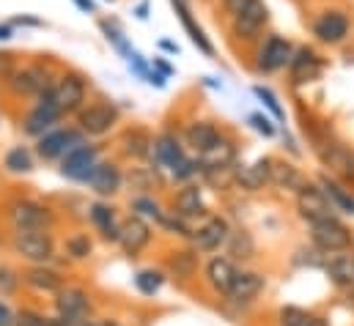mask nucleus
Here are the masks:
<instances>
[{
  "label": "nucleus",
  "instance_id": "nucleus-41",
  "mask_svg": "<svg viewBox=\"0 0 354 326\" xmlns=\"http://www.w3.org/2000/svg\"><path fill=\"white\" fill-rule=\"evenodd\" d=\"M127 64H129V69H132V72H135L140 80H146V77H149V72H151V64H149V61H146V58H143L138 50H135V52L127 58Z\"/></svg>",
  "mask_w": 354,
  "mask_h": 326
},
{
  "label": "nucleus",
  "instance_id": "nucleus-14",
  "mask_svg": "<svg viewBox=\"0 0 354 326\" xmlns=\"http://www.w3.org/2000/svg\"><path fill=\"white\" fill-rule=\"evenodd\" d=\"M11 222L17 231H47V225L53 222L50 209L39 206V203H14L11 206Z\"/></svg>",
  "mask_w": 354,
  "mask_h": 326
},
{
  "label": "nucleus",
  "instance_id": "nucleus-23",
  "mask_svg": "<svg viewBox=\"0 0 354 326\" xmlns=\"http://www.w3.org/2000/svg\"><path fill=\"white\" fill-rule=\"evenodd\" d=\"M88 184L93 186V192H99V195H113L121 186V173H118L115 164L99 162L93 167V173H91Z\"/></svg>",
  "mask_w": 354,
  "mask_h": 326
},
{
  "label": "nucleus",
  "instance_id": "nucleus-4",
  "mask_svg": "<svg viewBox=\"0 0 354 326\" xmlns=\"http://www.w3.org/2000/svg\"><path fill=\"white\" fill-rule=\"evenodd\" d=\"M86 99H88V80L77 72H66L53 85V102L64 115L80 113L86 107Z\"/></svg>",
  "mask_w": 354,
  "mask_h": 326
},
{
  "label": "nucleus",
  "instance_id": "nucleus-18",
  "mask_svg": "<svg viewBox=\"0 0 354 326\" xmlns=\"http://www.w3.org/2000/svg\"><path fill=\"white\" fill-rule=\"evenodd\" d=\"M55 305H58L61 318H66V321H83L88 313V296L77 288H61Z\"/></svg>",
  "mask_w": 354,
  "mask_h": 326
},
{
  "label": "nucleus",
  "instance_id": "nucleus-35",
  "mask_svg": "<svg viewBox=\"0 0 354 326\" xmlns=\"http://www.w3.org/2000/svg\"><path fill=\"white\" fill-rule=\"evenodd\" d=\"M162 282H165V274H162V271H154V269H146V271H140V274L135 277L138 291L146 294V296H154V294L162 288Z\"/></svg>",
  "mask_w": 354,
  "mask_h": 326
},
{
  "label": "nucleus",
  "instance_id": "nucleus-10",
  "mask_svg": "<svg viewBox=\"0 0 354 326\" xmlns=\"http://www.w3.org/2000/svg\"><path fill=\"white\" fill-rule=\"evenodd\" d=\"M297 206H299V214H302L308 222H319V220L335 217V206L330 203V198H327L319 186H310V184H302V186H299Z\"/></svg>",
  "mask_w": 354,
  "mask_h": 326
},
{
  "label": "nucleus",
  "instance_id": "nucleus-15",
  "mask_svg": "<svg viewBox=\"0 0 354 326\" xmlns=\"http://www.w3.org/2000/svg\"><path fill=\"white\" fill-rule=\"evenodd\" d=\"M8 88L17 93V96H39L44 88H50V80L41 69H19L8 77Z\"/></svg>",
  "mask_w": 354,
  "mask_h": 326
},
{
  "label": "nucleus",
  "instance_id": "nucleus-1",
  "mask_svg": "<svg viewBox=\"0 0 354 326\" xmlns=\"http://www.w3.org/2000/svg\"><path fill=\"white\" fill-rule=\"evenodd\" d=\"M266 28H269V6L264 0H253L242 14L228 19L231 39L242 44H259L264 39Z\"/></svg>",
  "mask_w": 354,
  "mask_h": 326
},
{
  "label": "nucleus",
  "instance_id": "nucleus-40",
  "mask_svg": "<svg viewBox=\"0 0 354 326\" xmlns=\"http://www.w3.org/2000/svg\"><path fill=\"white\" fill-rule=\"evenodd\" d=\"M66 249H69V255L72 258H86L91 252V242L88 236H83V233H77V236H72L69 242H66Z\"/></svg>",
  "mask_w": 354,
  "mask_h": 326
},
{
  "label": "nucleus",
  "instance_id": "nucleus-25",
  "mask_svg": "<svg viewBox=\"0 0 354 326\" xmlns=\"http://www.w3.org/2000/svg\"><path fill=\"white\" fill-rule=\"evenodd\" d=\"M234 178L242 189H261L264 184H269V160H259V162L239 167Z\"/></svg>",
  "mask_w": 354,
  "mask_h": 326
},
{
  "label": "nucleus",
  "instance_id": "nucleus-47",
  "mask_svg": "<svg viewBox=\"0 0 354 326\" xmlns=\"http://www.w3.org/2000/svg\"><path fill=\"white\" fill-rule=\"evenodd\" d=\"M11 25H30V28H41V25H44V19H39V17H25V14H22V17H14V19H11Z\"/></svg>",
  "mask_w": 354,
  "mask_h": 326
},
{
  "label": "nucleus",
  "instance_id": "nucleus-46",
  "mask_svg": "<svg viewBox=\"0 0 354 326\" xmlns=\"http://www.w3.org/2000/svg\"><path fill=\"white\" fill-rule=\"evenodd\" d=\"M132 14H135L138 19H143V22H146V19H149V14H151V3H149V0H140V3L132 8Z\"/></svg>",
  "mask_w": 354,
  "mask_h": 326
},
{
  "label": "nucleus",
  "instance_id": "nucleus-7",
  "mask_svg": "<svg viewBox=\"0 0 354 326\" xmlns=\"http://www.w3.org/2000/svg\"><path fill=\"white\" fill-rule=\"evenodd\" d=\"M310 239L322 252H341L352 247V231L335 217H330V220L310 222Z\"/></svg>",
  "mask_w": 354,
  "mask_h": 326
},
{
  "label": "nucleus",
  "instance_id": "nucleus-29",
  "mask_svg": "<svg viewBox=\"0 0 354 326\" xmlns=\"http://www.w3.org/2000/svg\"><path fill=\"white\" fill-rule=\"evenodd\" d=\"M91 220H93V225L102 231V236H104L107 242H118L121 225H115V214H113L110 206H102V203L91 206Z\"/></svg>",
  "mask_w": 354,
  "mask_h": 326
},
{
  "label": "nucleus",
  "instance_id": "nucleus-31",
  "mask_svg": "<svg viewBox=\"0 0 354 326\" xmlns=\"http://www.w3.org/2000/svg\"><path fill=\"white\" fill-rule=\"evenodd\" d=\"M322 192L330 198V203L335 206V211H344V214H354V198L335 181L330 178H322Z\"/></svg>",
  "mask_w": 354,
  "mask_h": 326
},
{
  "label": "nucleus",
  "instance_id": "nucleus-20",
  "mask_svg": "<svg viewBox=\"0 0 354 326\" xmlns=\"http://www.w3.org/2000/svg\"><path fill=\"white\" fill-rule=\"evenodd\" d=\"M228 239V222L225 220H209L203 228H198L195 233H192V242L198 249H203V252H212V249H217V247L223 245Z\"/></svg>",
  "mask_w": 354,
  "mask_h": 326
},
{
  "label": "nucleus",
  "instance_id": "nucleus-8",
  "mask_svg": "<svg viewBox=\"0 0 354 326\" xmlns=\"http://www.w3.org/2000/svg\"><path fill=\"white\" fill-rule=\"evenodd\" d=\"M324 72V58L313 47H294V55L288 61V75L294 85H308L319 80Z\"/></svg>",
  "mask_w": 354,
  "mask_h": 326
},
{
  "label": "nucleus",
  "instance_id": "nucleus-34",
  "mask_svg": "<svg viewBox=\"0 0 354 326\" xmlns=\"http://www.w3.org/2000/svg\"><path fill=\"white\" fill-rule=\"evenodd\" d=\"M280 321L283 326H327L324 318L313 316V313H305V310H297V307H288L280 313Z\"/></svg>",
  "mask_w": 354,
  "mask_h": 326
},
{
  "label": "nucleus",
  "instance_id": "nucleus-44",
  "mask_svg": "<svg viewBox=\"0 0 354 326\" xmlns=\"http://www.w3.org/2000/svg\"><path fill=\"white\" fill-rule=\"evenodd\" d=\"M17 288V274L11 269H0V291L3 294H11Z\"/></svg>",
  "mask_w": 354,
  "mask_h": 326
},
{
  "label": "nucleus",
  "instance_id": "nucleus-28",
  "mask_svg": "<svg viewBox=\"0 0 354 326\" xmlns=\"http://www.w3.org/2000/svg\"><path fill=\"white\" fill-rule=\"evenodd\" d=\"M234 157H236L234 143L220 140V143H214L209 151H203L198 162H201L203 170H214V167H228V164H234Z\"/></svg>",
  "mask_w": 354,
  "mask_h": 326
},
{
  "label": "nucleus",
  "instance_id": "nucleus-52",
  "mask_svg": "<svg viewBox=\"0 0 354 326\" xmlns=\"http://www.w3.org/2000/svg\"><path fill=\"white\" fill-rule=\"evenodd\" d=\"M160 50H165V52H171V55H178V44L171 41V39H160Z\"/></svg>",
  "mask_w": 354,
  "mask_h": 326
},
{
  "label": "nucleus",
  "instance_id": "nucleus-11",
  "mask_svg": "<svg viewBox=\"0 0 354 326\" xmlns=\"http://www.w3.org/2000/svg\"><path fill=\"white\" fill-rule=\"evenodd\" d=\"M171 6H174V11H176L178 22H181V28H184V33L189 36V41L198 47V52H203L206 58H214L217 55V50H214V44H212V39L206 36V30L198 25V19H195V14H192V6H189V0H171Z\"/></svg>",
  "mask_w": 354,
  "mask_h": 326
},
{
  "label": "nucleus",
  "instance_id": "nucleus-22",
  "mask_svg": "<svg viewBox=\"0 0 354 326\" xmlns=\"http://www.w3.org/2000/svg\"><path fill=\"white\" fill-rule=\"evenodd\" d=\"M151 151H154V160L160 164H165L168 170H174L181 160H184V151H181V143H178L176 135H171V132H165V135H160L154 143H151Z\"/></svg>",
  "mask_w": 354,
  "mask_h": 326
},
{
  "label": "nucleus",
  "instance_id": "nucleus-36",
  "mask_svg": "<svg viewBox=\"0 0 354 326\" xmlns=\"http://www.w3.org/2000/svg\"><path fill=\"white\" fill-rule=\"evenodd\" d=\"M151 143H154V140H149L146 132L135 129V132L127 135V154H129V157H143V154L151 151Z\"/></svg>",
  "mask_w": 354,
  "mask_h": 326
},
{
  "label": "nucleus",
  "instance_id": "nucleus-39",
  "mask_svg": "<svg viewBox=\"0 0 354 326\" xmlns=\"http://www.w3.org/2000/svg\"><path fill=\"white\" fill-rule=\"evenodd\" d=\"M250 3H253V0H217V11H220L223 19H231V17L242 14Z\"/></svg>",
  "mask_w": 354,
  "mask_h": 326
},
{
  "label": "nucleus",
  "instance_id": "nucleus-53",
  "mask_svg": "<svg viewBox=\"0 0 354 326\" xmlns=\"http://www.w3.org/2000/svg\"><path fill=\"white\" fill-rule=\"evenodd\" d=\"M107 3H113V0H107Z\"/></svg>",
  "mask_w": 354,
  "mask_h": 326
},
{
  "label": "nucleus",
  "instance_id": "nucleus-24",
  "mask_svg": "<svg viewBox=\"0 0 354 326\" xmlns=\"http://www.w3.org/2000/svg\"><path fill=\"white\" fill-rule=\"evenodd\" d=\"M206 277H209V285L220 294H228L234 277H236V269L228 258H214L209 266H206Z\"/></svg>",
  "mask_w": 354,
  "mask_h": 326
},
{
  "label": "nucleus",
  "instance_id": "nucleus-32",
  "mask_svg": "<svg viewBox=\"0 0 354 326\" xmlns=\"http://www.w3.org/2000/svg\"><path fill=\"white\" fill-rule=\"evenodd\" d=\"M25 282H28L30 288L47 291V294L61 291V277H58L55 271H50V269H30V271L25 274Z\"/></svg>",
  "mask_w": 354,
  "mask_h": 326
},
{
  "label": "nucleus",
  "instance_id": "nucleus-3",
  "mask_svg": "<svg viewBox=\"0 0 354 326\" xmlns=\"http://www.w3.org/2000/svg\"><path fill=\"white\" fill-rule=\"evenodd\" d=\"M294 55V41L280 36V33H269L266 39L259 41L256 50V72L259 75H277L283 69H288V61Z\"/></svg>",
  "mask_w": 354,
  "mask_h": 326
},
{
  "label": "nucleus",
  "instance_id": "nucleus-33",
  "mask_svg": "<svg viewBox=\"0 0 354 326\" xmlns=\"http://www.w3.org/2000/svg\"><path fill=\"white\" fill-rule=\"evenodd\" d=\"M3 164H6L8 173H30L33 170V157H30V151L25 146H17V148H11L6 154Z\"/></svg>",
  "mask_w": 354,
  "mask_h": 326
},
{
  "label": "nucleus",
  "instance_id": "nucleus-13",
  "mask_svg": "<svg viewBox=\"0 0 354 326\" xmlns=\"http://www.w3.org/2000/svg\"><path fill=\"white\" fill-rule=\"evenodd\" d=\"M83 143V132L80 129H50L39 137V157L41 160H58L64 157L69 148Z\"/></svg>",
  "mask_w": 354,
  "mask_h": 326
},
{
  "label": "nucleus",
  "instance_id": "nucleus-19",
  "mask_svg": "<svg viewBox=\"0 0 354 326\" xmlns=\"http://www.w3.org/2000/svg\"><path fill=\"white\" fill-rule=\"evenodd\" d=\"M264 288V277L256 274V271H236L231 288H228V299L231 302H250L253 296H259Z\"/></svg>",
  "mask_w": 354,
  "mask_h": 326
},
{
  "label": "nucleus",
  "instance_id": "nucleus-12",
  "mask_svg": "<svg viewBox=\"0 0 354 326\" xmlns=\"http://www.w3.org/2000/svg\"><path fill=\"white\" fill-rule=\"evenodd\" d=\"M14 247H17V252H19L22 258L36 260V263L50 260V258H53V249H55L53 236H50L47 231H17Z\"/></svg>",
  "mask_w": 354,
  "mask_h": 326
},
{
  "label": "nucleus",
  "instance_id": "nucleus-2",
  "mask_svg": "<svg viewBox=\"0 0 354 326\" xmlns=\"http://www.w3.org/2000/svg\"><path fill=\"white\" fill-rule=\"evenodd\" d=\"M313 36L319 44H327V47H338L349 39L352 33V14L346 8H338V6H330V8H322L310 25Z\"/></svg>",
  "mask_w": 354,
  "mask_h": 326
},
{
  "label": "nucleus",
  "instance_id": "nucleus-49",
  "mask_svg": "<svg viewBox=\"0 0 354 326\" xmlns=\"http://www.w3.org/2000/svg\"><path fill=\"white\" fill-rule=\"evenodd\" d=\"M0 326H14V313L0 302Z\"/></svg>",
  "mask_w": 354,
  "mask_h": 326
},
{
  "label": "nucleus",
  "instance_id": "nucleus-43",
  "mask_svg": "<svg viewBox=\"0 0 354 326\" xmlns=\"http://www.w3.org/2000/svg\"><path fill=\"white\" fill-rule=\"evenodd\" d=\"M135 211H143V214H149V217H154V220H160V206L157 203H151L149 198H140V200H135Z\"/></svg>",
  "mask_w": 354,
  "mask_h": 326
},
{
  "label": "nucleus",
  "instance_id": "nucleus-48",
  "mask_svg": "<svg viewBox=\"0 0 354 326\" xmlns=\"http://www.w3.org/2000/svg\"><path fill=\"white\" fill-rule=\"evenodd\" d=\"M146 82H149V85H154V88H160V90H162V88H165V85H168V77H162V75H160V72H157V69H151V72H149V77H146Z\"/></svg>",
  "mask_w": 354,
  "mask_h": 326
},
{
  "label": "nucleus",
  "instance_id": "nucleus-17",
  "mask_svg": "<svg viewBox=\"0 0 354 326\" xmlns=\"http://www.w3.org/2000/svg\"><path fill=\"white\" fill-rule=\"evenodd\" d=\"M149 239H151V231H149V225H146L140 217H129V220L121 225L118 242H121L127 255H138L143 247L149 245Z\"/></svg>",
  "mask_w": 354,
  "mask_h": 326
},
{
  "label": "nucleus",
  "instance_id": "nucleus-26",
  "mask_svg": "<svg viewBox=\"0 0 354 326\" xmlns=\"http://www.w3.org/2000/svg\"><path fill=\"white\" fill-rule=\"evenodd\" d=\"M99 30L104 33V39H107V44L127 61L132 52H135V47H132V41L127 39V33L121 30V25L115 22V19H99Z\"/></svg>",
  "mask_w": 354,
  "mask_h": 326
},
{
  "label": "nucleus",
  "instance_id": "nucleus-21",
  "mask_svg": "<svg viewBox=\"0 0 354 326\" xmlns=\"http://www.w3.org/2000/svg\"><path fill=\"white\" fill-rule=\"evenodd\" d=\"M324 271H327V277H330L335 285L354 288V252H344V249H341V255H333V258L324 263Z\"/></svg>",
  "mask_w": 354,
  "mask_h": 326
},
{
  "label": "nucleus",
  "instance_id": "nucleus-5",
  "mask_svg": "<svg viewBox=\"0 0 354 326\" xmlns=\"http://www.w3.org/2000/svg\"><path fill=\"white\" fill-rule=\"evenodd\" d=\"M61 118H64V113L55 107V102H53V85H50V88H44V90L39 93L36 107H33V110L25 115V121H22V129H25V135H30V137H41L44 132L55 129Z\"/></svg>",
  "mask_w": 354,
  "mask_h": 326
},
{
  "label": "nucleus",
  "instance_id": "nucleus-42",
  "mask_svg": "<svg viewBox=\"0 0 354 326\" xmlns=\"http://www.w3.org/2000/svg\"><path fill=\"white\" fill-rule=\"evenodd\" d=\"M198 170H201V162H192V160H187V157H184V160H181L171 173H174V178H176V181H187V178H192Z\"/></svg>",
  "mask_w": 354,
  "mask_h": 326
},
{
  "label": "nucleus",
  "instance_id": "nucleus-45",
  "mask_svg": "<svg viewBox=\"0 0 354 326\" xmlns=\"http://www.w3.org/2000/svg\"><path fill=\"white\" fill-rule=\"evenodd\" d=\"M151 69H157V72H160L162 77H168V80L176 75V69H174V66H171L165 58H154V61H151Z\"/></svg>",
  "mask_w": 354,
  "mask_h": 326
},
{
  "label": "nucleus",
  "instance_id": "nucleus-38",
  "mask_svg": "<svg viewBox=\"0 0 354 326\" xmlns=\"http://www.w3.org/2000/svg\"><path fill=\"white\" fill-rule=\"evenodd\" d=\"M248 124H250L259 135H264V137H274V135H277V126L272 124V118H266L264 113H253V115L248 118Z\"/></svg>",
  "mask_w": 354,
  "mask_h": 326
},
{
  "label": "nucleus",
  "instance_id": "nucleus-37",
  "mask_svg": "<svg viewBox=\"0 0 354 326\" xmlns=\"http://www.w3.org/2000/svg\"><path fill=\"white\" fill-rule=\"evenodd\" d=\"M253 93H256V99H259V102H264V107L272 113V115H274V121H283V118H286V110L280 107L277 96H274L269 88H264V85H256V88H253Z\"/></svg>",
  "mask_w": 354,
  "mask_h": 326
},
{
  "label": "nucleus",
  "instance_id": "nucleus-9",
  "mask_svg": "<svg viewBox=\"0 0 354 326\" xmlns=\"http://www.w3.org/2000/svg\"><path fill=\"white\" fill-rule=\"evenodd\" d=\"M96 157H99L96 146L80 143V146H75V148H69V151L64 154L61 173H64L66 178H72V181H88L91 173H93V167L99 164Z\"/></svg>",
  "mask_w": 354,
  "mask_h": 326
},
{
  "label": "nucleus",
  "instance_id": "nucleus-54",
  "mask_svg": "<svg viewBox=\"0 0 354 326\" xmlns=\"http://www.w3.org/2000/svg\"><path fill=\"white\" fill-rule=\"evenodd\" d=\"M352 302H354V296H352Z\"/></svg>",
  "mask_w": 354,
  "mask_h": 326
},
{
  "label": "nucleus",
  "instance_id": "nucleus-6",
  "mask_svg": "<svg viewBox=\"0 0 354 326\" xmlns=\"http://www.w3.org/2000/svg\"><path fill=\"white\" fill-rule=\"evenodd\" d=\"M118 124V107L113 102H93L77 113V129L88 137H102Z\"/></svg>",
  "mask_w": 354,
  "mask_h": 326
},
{
  "label": "nucleus",
  "instance_id": "nucleus-30",
  "mask_svg": "<svg viewBox=\"0 0 354 326\" xmlns=\"http://www.w3.org/2000/svg\"><path fill=\"white\" fill-rule=\"evenodd\" d=\"M178 217H198L203 214V198H201V189L198 186H184L176 195V211Z\"/></svg>",
  "mask_w": 354,
  "mask_h": 326
},
{
  "label": "nucleus",
  "instance_id": "nucleus-27",
  "mask_svg": "<svg viewBox=\"0 0 354 326\" xmlns=\"http://www.w3.org/2000/svg\"><path fill=\"white\" fill-rule=\"evenodd\" d=\"M269 184H274L280 189H299L302 186V175H299V170L294 164L269 160Z\"/></svg>",
  "mask_w": 354,
  "mask_h": 326
},
{
  "label": "nucleus",
  "instance_id": "nucleus-51",
  "mask_svg": "<svg viewBox=\"0 0 354 326\" xmlns=\"http://www.w3.org/2000/svg\"><path fill=\"white\" fill-rule=\"evenodd\" d=\"M14 39V25L11 22H3L0 25V41H11Z\"/></svg>",
  "mask_w": 354,
  "mask_h": 326
},
{
  "label": "nucleus",
  "instance_id": "nucleus-16",
  "mask_svg": "<svg viewBox=\"0 0 354 326\" xmlns=\"http://www.w3.org/2000/svg\"><path fill=\"white\" fill-rule=\"evenodd\" d=\"M184 140H187V146H189L192 151L203 154V151H209L214 143H220L223 135H220V129H217L212 121H192V124L187 126V132H184Z\"/></svg>",
  "mask_w": 354,
  "mask_h": 326
},
{
  "label": "nucleus",
  "instance_id": "nucleus-50",
  "mask_svg": "<svg viewBox=\"0 0 354 326\" xmlns=\"http://www.w3.org/2000/svg\"><path fill=\"white\" fill-rule=\"evenodd\" d=\"M83 14H96V3L93 0H72Z\"/></svg>",
  "mask_w": 354,
  "mask_h": 326
}]
</instances>
